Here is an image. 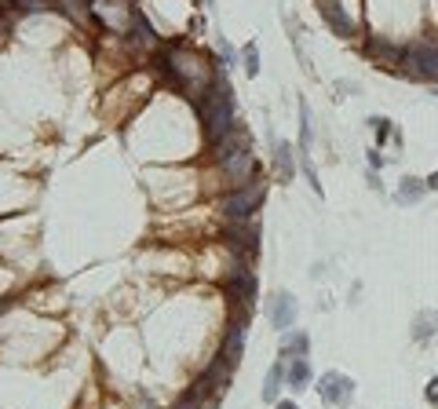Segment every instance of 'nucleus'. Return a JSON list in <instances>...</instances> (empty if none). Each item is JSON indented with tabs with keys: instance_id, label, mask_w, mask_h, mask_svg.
Wrapping results in <instances>:
<instances>
[{
	"instance_id": "5",
	"label": "nucleus",
	"mask_w": 438,
	"mask_h": 409,
	"mask_svg": "<svg viewBox=\"0 0 438 409\" xmlns=\"http://www.w3.org/2000/svg\"><path fill=\"white\" fill-rule=\"evenodd\" d=\"M263 183H253V186H238L230 198H223V212L227 219H248L260 205H263Z\"/></svg>"
},
{
	"instance_id": "18",
	"label": "nucleus",
	"mask_w": 438,
	"mask_h": 409,
	"mask_svg": "<svg viewBox=\"0 0 438 409\" xmlns=\"http://www.w3.org/2000/svg\"><path fill=\"white\" fill-rule=\"evenodd\" d=\"M132 44L136 48H153L158 44V37H153V29H150V22L143 15H136V22H132Z\"/></svg>"
},
{
	"instance_id": "26",
	"label": "nucleus",
	"mask_w": 438,
	"mask_h": 409,
	"mask_svg": "<svg viewBox=\"0 0 438 409\" xmlns=\"http://www.w3.org/2000/svg\"><path fill=\"white\" fill-rule=\"evenodd\" d=\"M277 409H300L296 402H277Z\"/></svg>"
},
{
	"instance_id": "19",
	"label": "nucleus",
	"mask_w": 438,
	"mask_h": 409,
	"mask_svg": "<svg viewBox=\"0 0 438 409\" xmlns=\"http://www.w3.org/2000/svg\"><path fill=\"white\" fill-rule=\"evenodd\" d=\"M274 165H277V179H292V150H289V143H274Z\"/></svg>"
},
{
	"instance_id": "25",
	"label": "nucleus",
	"mask_w": 438,
	"mask_h": 409,
	"mask_svg": "<svg viewBox=\"0 0 438 409\" xmlns=\"http://www.w3.org/2000/svg\"><path fill=\"white\" fill-rule=\"evenodd\" d=\"M427 186H431V191H438V172H434V176L427 179Z\"/></svg>"
},
{
	"instance_id": "12",
	"label": "nucleus",
	"mask_w": 438,
	"mask_h": 409,
	"mask_svg": "<svg viewBox=\"0 0 438 409\" xmlns=\"http://www.w3.org/2000/svg\"><path fill=\"white\" fill-rule=\"evenodd\" d=\"M296 296L292 293H277V300H274V307H270V318H274V329H289L292 322H296Z\"/></svg>"
},
{
	"instance_id": "10",
	"label": "nucleus",
	"mask_w": 438,
	"mask_h": 409,
	"mask_svg": "<svg viewBox=\"0 0 438 409\" xmlns=\"http://www.w3.org/2000/svg\"><path fill=\"white\" fill-rule=\"evenodd\" d=\"M402 51H405V48H398L394 41H387V37H380V34L365 37V55L377 59L380 66H402Z\"/></svg>"
},
{
	"instance_id": "16",
	"label": "nucleus",
	"mask_w": 438,
	"mask_h": 409,
	"mask_svg": "<svg viewBox=\"0 0 438 409\" xmlns=\"http://www.w3.org/2000/svg\"><path fill=\"white\" fill-rule=\"evenodd\" d=\"M248 146V136L241 132V128H234V132H227L223 139H219L212 150H215V157H219V161H223V157H230L234 150H245Z\"/></svg>"
},
{
	"instance_id": "17",
	"label": "nucleus",
	"mask_w": 438,
	"mask_h": 409,
	"mask_svg": "<svg viewBox=\"0 0 438 409\" xmlns=\"http://www.w3.org/2000/svg\"><path fill=\"white\" fill-rule=\"evenodd\" d=\"M285 376H289L285 362H274V365H270L267 380H263V398H267V402H277V388L285 384Z\"/></svg>"
},
{
	"instance_id": "11",
	"label": "nucleus",
	"mask_w": 438,
	"mask_h": 409,
	"mask_svg": "<svg viewBox=\"0 0 438 409\" xmlns=\"http://www.w3.org/2000/svg\"><path fill=\"white\" fill-rule=\"evenodd\" d=\"M318 8H322L325 22L336 29L340 37H351L355 34V19H347V11H343V0H318Z\"/></svg>"
},
{
	"instance_id": "23",
	"label": "nucleus",
	"mask_w": 438,
	"mask_h": 409,
	"mask_svg": "<svg viewBox=\"0 0 438 409\" xmlns=\"http://www.w3.org/2000/svg\"><path fill=\"white\" fill-rule=\"evenodd\" d=\"M215 48H219V62H223V66H230V62H234V48H230V41H227V37H219V41H215Z\"/></svg>"
},
{
	"instance_id": "7",
	"label": "nucleus",
	"mask_w": 438,
	"mask_h": 409,
	"mask_svg": "<svg viewBox=\"0 0 438 409\" xmlns=\"http://www.w3.org/2000/svg\"><path fill=\"white\" fill-rule=\"evenodd\" d=\"M318 395L325 405H347L355 395V380H347L343 373H325L318 380Z\"/></svg>"
},
{
	"instance_id": "24",
	"label": "nucleus",
	"mask_w": 438,
	"mask_h": 409,
	"mask_svg": "<svg viewBox=\"0 0 438 409\" xmlns=\"http://www.w3.org/2000/svg\"><path fill=\"white\" fill-rule=\"evenodd\" d=\"M427 402H434V405H438V376L427 384Z\"/></svg>"
},
{
	"instance_id": "6",
	"label": "nucleus",
	"mask_w": 438,
	"mask_h": 409,
	"mask_svg": "<svg viewBox=\"0 0 438 409\" xmlns=\"http://www.w3.org/2000/svg\"><path fill=\"white\" fill-rule=\"evenodd\" d=\"M219 165H223V176L234 183V186H248V179H253L256 176V157H253V150H234L230 157H223V161H219Z\"/></svg>"
},
{
	"instance_id": "15",
	"label": "nucleus",
	"mask_w": 438,
	"mask_h": 409,
	"mask_svg": "<svg viewBox=\"0 0 438 409\" xmlns=\"http://www.w3.org/2000/svg\"><path fill=\"white\" fill-rule=\"evenodd\" d=\"M424 186H427V183H420L417 176H405V179L398 183V191H394V201H398V205H413V201H420V198H424Z\"/></svg>"
},
{
	"instance_id": "2",
	"label": "nucleus",
	"mask_w": 438,
	"mask_h": 409,
	"mask_svg": "<svg viewBox=\"0 0 438 409\" xmlns=\"http://www.w3.org/2000/svg\"><path fill=\"white\" fill-rule=\"evenodd\" d=\"M198 113H201V124H205L208 146H215L227 132L238 128V121H234V96H230V84H227L223 77H215L212 96H205V99L198 103Z\"/></svg>"
},
{
	"instance_id": "9",
	"label": "nucleus",
	"mask_w": 438,
	"mask_h": 409,
	"mask_svg": "<svg viewBox=\"0 0 438 409\" xmlns=\"http://www.w3.org/2000/svg\"><path fill=\"white\" fill-rule=\"evenodd\" d=\"M223 241L234 248L238 256H245V253H253V248H256L260 234H256V227H248V219H230V227L223 231Z\"/></svg>"
},
{
	"instance_id": "4",
	"label": "nucleus",
	"mask_w": 438,
	"mask_h": 409,
	"mask_svg": "<svg viewBox=\"0 0 438 409\" xmlns=\"http://www.w3.org/2000/svg\"><path fill=\"white\" fill-rule=\"evenodd\" d=\"M402 70L409 77H427V81H438V44L431 41H417L402 51Z\"/></svg>"
},
{
	"instance_id": "14",
	"label": "nucleus",
	"mask_w": 438,
	"mask_h": 409,
	"mask_svg": "<svg viewBox=\"0 0 438 409\" xmlns=\"http://www.w3.org/2000/svg\"><path fill=\"white\" fill-rule=\"evenodd\" d=\"M241 348H245V336H241V322H234L230 329H227V340H223V351H219V355H223L230 365H238L241 362Z\"/></svg>"
},
{
	"instance_id": "13",
	"label": "nucleus",
	"mask_w": 438,
	"mask_h": 409,
	"mask_svg": "<svg viewBox=\"0 0 438 409\" xmlns=\"http://www.w3.org/2000/svg\"><path fill=\"white\" fill-rule=\"evenodd\" d=\"M230 369H234V365H230V362H227L223 355H219V358H215V362L208 365V373L201 376V380L208 384V391H223V388L230 384Z\"/></svg>"
},
{
	"instance_id": "21",
	"label": "nucleus",
	"mask_w": 438,
	"mask_h": 409,
	"mask_svg": "<svg viewBox=\"0 0 438 409\" xmlns=\"http://www.w3.org/2000/svg\"><path fill=\"white\" fill-rule=\"evenodd\" d=\"M241 66H245V74H248V77H256V74H260V48H256V41H248V44H245V51H241Z\"/></svg>"
},
{
	"instance_id": "22",
	"label": "nucleus",
	"mask_w": 438,
	"mask_h": 409,
	"mask_svg": "<svg viewBox=\"0 0 438 409\" xmlns=\"http://www.w3.org/2000/svg\"><path fill=\"white\" fill-rule=\"evenodd\" d=\"M307 348H310V336H307V333H289V336H285V351L303 355Z\"/></svg>"
},
{
	"instance_id": "3",
	"label": "nucleus",
	"mask_w": 438,
	"mask_h": 409,
	"mask_svg": "<svg viewBox=\"0 0 438 409\" xmlns=\"http://www.w3.org/2000/svg\"><path fill=\"white\" fill-rule=\"evenodd\" d=\"M91 15L103 22V29L110 34H132V22H136V8L132 0H91Z\"/></svg>"
},
{
	"instance_id": "20",
	"label": "nucleus",
	"mask_w": 438,
	"mask_h": 409,
	"mask_svg": "<svg viewBox=\"0 0 438 409\" xmlns=\"http://www.w3.org/2000/svg\"><path fill=\"white\" fill-rule=\"evenodd\" d=\"M285 384H289V388H296V391L310 384V365H307V358H296V362L289 365V376H285Z\"/></svg>"
},
{
	"instance_id": "8",
	"label": "nucleus",
	"mask_w": 438,
	"mask_h": 409,
	"mask_svg": "<svg viewBox=\"0 0 438 409\" xmlns=\"http://www.w3.org/2000/svg\"><path fill=\"white\" fill-rule=\"evenodd\" d=\"M227 296H230L234 307L253 310V300H256V274H253V271H238V278L227 281Z\"/></svg>"
},
{
	"instance_id": "1",
	"label": "nucleus",
	"mask_w": 438,
	"mask_h": 409,
	"mask_svg": "<svg viewBox=\"0 0 438 409\" xmlns=\"http://www.w3.org/2000/svg\"><path fill=\"white\" fill-rule=\"evenodd\" d=\"M165 77L175 88H183L194 106L205 96H212V88H215V70L208 66L205 55H198L190 48H168V55H165Z\"/></svg>"
}]
</instances>
